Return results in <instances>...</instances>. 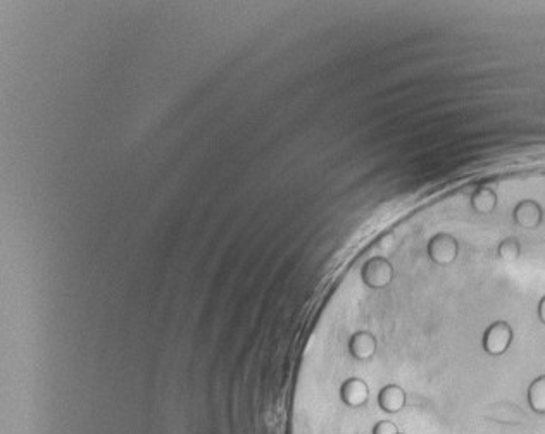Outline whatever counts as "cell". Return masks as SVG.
Returning a JSON list of instances; mask_svg holds the SVG:
<instances>
[{"instance_id": "13", "label": "cell", "mask_w": 545, "mask_h": 434, "mask_svg": "<svg viewBox=\"0 0 545 434\" xmlns=\"http://www.w3.org/2000/svg\"><path fill=\"white\" fill-rule=\"evenodd\" d=\"M397 434H405V433H397Z\"/></svg>"}, {"instance_id": "10", "label": "cell", "mask_w": 545, "mask_h": 434, "mask_svg": "<svg viewBox=\"0 0 545 434\" xmlns=\"http://www.w3.org/2000/svg\"><path fill=\"white\" fill-rule=\"evenodd\" d=\"M520 254H521V247L516 238H506L504 242H501V245L497 247L498 259L504 262L518 261V259H520Z\"/></svg>"}, {"instance_id": "11", "label": "cell", "mask_w": 545, "mask_h": 434, "mask_svg": "<svg viewBox=\"0 0 545 434\" xmlns=\"http://www.w3.org/2000/svg\"><path fill=\"white\" fill-rule=\"evenodd\" d=\"M399 428H397L396 422L392 421H378L374 422V426L371 428V434H397Z\"/></svg>"}, {"instance_id": "7", "label": "cell", "mask_w": 545, "mask_h": 434, "mask_svg": "<svg viewBox=\"0 0 545 434\" xmlns=\"http://www.w3.org/2000/svg\"><path fill=\"white\" fill-rule=\"evenodd\" d=\"M349 352L355 360H369L376 352V340L368 331H359L349 341Z\"/></svg>"}, {"instance_id": "5", "label": "cell", "mask_w": 545, "mask_h": 434, "mask_svg": "<svg viewBox=\"0 0 545 434\" xmlns=\"http://www.w3.org/2000/svg\"><path fill=\"white\" fill-rule=\"evenodd\" d=\"M544 211L535 200H523L514 209V221L525 230H537L542 223Z\"/></svg>"}, {"instance_id": "9", "label": "cell", "mask_w": 545, "mask_h": 434, "mask_svg": "<svg viewBox=\"0 0 545 434\" xmlns=\"http://www.w3.org/2000/svg\"><path fill=\"white\" fill-rule=\"evenodd\" d=\"M528 405L535 414L545 416V376H540L529 385Z\"/></svg>"}, {"instance_id": "12", "label": "cell", "mask_w": 545, "mask_h": 434, "mask_svg": "<svg viewBox=\"0 0 545 434\" xmlns=\"http://www.w3.org/2000/svg\"><path fill=\"white\" fill-rule=\"evenodd\" d=\"M539 319L542 321V324H545V294L542 297V300L539 302Z\"/></svg>"}, {"instance_id": "8", "label": "cell", "mask_w": 545, "mask_h": 434, "mask_svg": "<svg viewBox=\"0 0 545 434\" xmlns=\"http://www.w3.org/2000/svg\"><path fill=\"white\" fill-rule=\"evenodd\" d=\"M497 205V195L492 188H480L471 197V207L478 214H490Z\"/></svg>"}, {"instance_id": "2", "label": "cell", "mask_w": 545, "mask_h": 434, "mask_svg": "<svg viewBox=\"0 0 545 434\" xmlns=\"http://www.w3.org/2000/svg\"><path fill=\"white\" fill-rule=\"evenodd\" d=\"M459 243L458 240L447 232H439L428 243V257L439 266H449L458 259Z\"/></svg>"}, {"instance_id": "4", "label": "cell", "mask_w": 545, "mask_h": 434, "mask_svg": "<svg viewBox=\"0 0 545 434\" xmlns=\"http://www.w3.org/2000/svg\"><path fill=\"white\" fill-rule=\"evenodd\" d=\"M340 400L349 409H361L369 400V388L365 379L349 378L340 386Z\"/></svg>"}, {"instance_id": "3", "label": "cell", "mask_w": 545, "mask_h": 434, "mask_svg": "<svg viewBox=\"0 0 545 434\" xmlns=\"http://www.w3.org/2000/svg\"><path fill=\"white\" fill-rule=\"evenodd\" d=\"M393 266L384 257H374L362 267V281L373 290H381L392 283Z\"/></svg>"}, {"instance_id": "1", "label": "cell", "mask_w": 545, "mask_h": 434, "mask_svg": "<svg viewBox=\"0 0 545 434\" xmlns=\"http://www.w3.org/2000/svg\"><path fill=\"white\" fill-rule=\"evenodd\" d=\"M513 343V329L504 321L490 324L483 333V350L489 355H504Z\"/></svg>"}, {"instance_id": "6", "label": "cell", "mask_w": 545, "mask_h": 434, "mask_svg": "<svg viewBox=\"0 0 545 434\" xmlns=\"http://www.w3.org/2000/svg\"><path fill=\"white\" fill-rule=\"evenodd\" d=\"M378 407L385 414H399L405 407V391L399 385L384 386L378 393Z\"/></svg>"}]
</instances>
